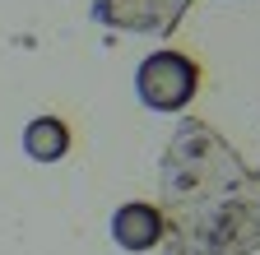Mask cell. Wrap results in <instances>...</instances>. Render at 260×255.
<instances>
[{"label":"cell","instance_id":"cell-5","mask_svg":"<svg viewBox=\"0 0 260 255\" xmlns=\"http://www.w3.org/2000/svg\"><path fill=\"white\" fill-rule=\"evenodd\" d=\"M70 144H75V135L60 116H32L23 125V153L32 163H60L70 153Z\"/></svg>","mask_w":260,"mask_h":255},{"label":"cell","instance_id":"cell-4","mask_svg":"<svg viewBox=\"0 0 260 255\" xmlns=\"http://www.w3.org/2000/svg\"><path fill=\"white\" fill-rule=\"evenodd\" d=\"M107 232L121 250L130 255H144L153 246H162V237H168V213H162L153 200H125L112 209L107 218Z\"/></svg>","mask_w":260,"mask_h":255},{"label":"cell","instance_id":"cell-2","mask_svg":"<svg viewBox=\"0 0 260 255\" xmlns=\"http://www.w3.org/2000/svg\"><path fill=\"white\" fill-rule=\"evenodd\" d=\"M200 79H205V65L190 51L158 47L135 70V98L149 112H158V116H181L195 98H200Z\"/></svg>","mask_w":260,"mask_h":255},{"label":"cell","instance_id":"cell-1","mask_svg":"<svg viewBox=\"0 0 260 255\" xmlns=\"http://www.w3.org/2000/svg\"><path fill=\"white\" fill-rule=\"evenodd\" d=\"M158 209L168 213L162 255H255L260 250V167L209 121L181 116L158 167Z\"/></svg>","mask_w":260,"mask_h":255},{"label":"cell","instance_id":"cell-3","mask_svg":"<svg viewBox=\"0 0 260 255\" xmlns=\"http://www.w3.org/2000/svg\"><path fill=\"white\" fill-rule=\"evenodd\" d=\"M190 0H93V23L112 33H144V38H172Z\"/></svg>","mask_w":260,"mask_h":255}]
</instances>
